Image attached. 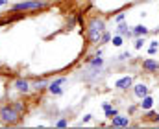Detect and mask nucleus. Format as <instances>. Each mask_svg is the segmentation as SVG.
Instances as JSON below:
<instances>
[{
	"label": "nucleus",
	"mask_w": 159,
	"mask_h": 129,
	"mask_svg": "<svg viewBox=\"0 0 159 129\" xmlns=\"http://www.w3.org/2000/svg\"><path fill=\"white\" fill-rule=\"evenodd\" d=\"M132 83H133L132 76H124V78H120V79L115 81V89H119V91H126V89L132 87Z\"/></svg>",
	"instance_id": "20e7f679"
},
{
	"label": "nucleus",
	"mask_w": 159,
	"mask_h": 129,
	"mask_svg": "<svg viewBox=\"0 0 159 129\" xmlns=\"http://www.w3.org/2000/svg\"><path fill=\"white\" fill-rule=\"evenodd\" d=\"M46 6V0H31V2H19L13 6V11H24V9H41Z\"/></svg>",
	"instance_id": "7ed1b4c3"
},
{
	"label": "nucleus",
	"mask_w": 159,
	"mask_h": 129,
	"mask_svg": "<svg viewBox=\"0 0 159 129\" xmlns=\"http://www.w3.org/2000/svg\"><path fill=\"white\" fill-rule=\"evenodd\" d=\"M128 57H132V55H130V52H124V54H120V57H119V59H120V61H124V59H128Z\"/></svg>",
	"instance_id": "a211bd4d"
},
{
	"label": "nucleus",
	"mask_w": 159,
	"mask_h": 129,
	"mask_svg": "<svg viewBox=\"0 0 159 129\" xmlns=\"http://www.w3.org/2000/svg\"><path fill=\"white\" fill-rule=\"evenodd\" d=\"M104 31H106V22L102 18H93L89 24V39L93 42H100Z\"/></svg>",
	"instance_id": "f257e3e1"
},
{
	"label": "nucleus",
	"mask_w": 159,
	"mask_h": 129,
	"mask_svg": "<svg viewBox=\"0 0 159 129\" xmlns=\"http://www.w3.org/2000/svg\"><path fill=\"white\" fill-rule=\"evenodd\" d=\"M61 83H65V78H57L56 81H52V83L48 85V89H50V92H52V94H56V96H61V94H63V89L59 87Z\"/></svg>",
	"instance_id": "39448f33"
},
{
	"label": "nucleus",
	"mask_w": 159,
	"mask_h": 129,
	"mask_svg": "<svg viewBox=\"0 0 159 129\" xmlns=\"http://www.w3.org/2000/svg\"><path fill=\"white\" fill-rule=\"evenodd\" d=\"M122 20H124V13H120V15L117 17V22H122Z\"/></svg>",
	"instance_id": "4be33fe9"
},
{
	"label": "nucleus",
	"mask_w": 159,
	"mask_h": 129,
	"mask_svg": "<svg viewBox=\"0 0 159 129\" xmlns=\"http://www.w3.org/2000/svg\"><path fill=\"white\" fill-rule=\"evenodd\" d=\"M102 107H104V111H106V109H109V107H111V103H109V102H104V103H102Z\"/></svg>",
	"instance_id": "412c9836"
},
{
	"label": "nucleus",
	"mask_w": 159,
	"mask_h": 129,
	"mask_svg": "<svg viewBox=\"0 0 159 129\" xmlns=\"http://www.w3.org/2000/svg\"><path fill=\"white\" fill-rule=\"evenodd\" d=\"M117 31H119V35H122V37H132V35H133V30L130 31L126 24H120V26L117 28Z\"/></svg>",
	"instance_id": "9d476101"
},
{
	"label": "nucleus",
	"mask_w": 159,
	"mask_h": 129,
	"mask_svg": "<svg viewBox=\"0 0 159 129\" xmlns=\"http://www.w3.org/2000/svg\"><path fill=\"white\" fill-rule=\"evenodd\" d=\"M143 68L148 70V72H157L159 70V63L154 61V59H144L143 61Z\"/></svg>",
	"instance_id": "0eeeda50"
},
{
	"label": "nucleus",
	"mask_w": 159,
	"mask_h": 129,
	"mask_svg": "<svg viewBox=\"0 0 159 129\" xmlns=\"http://www.w3.org/2000/svg\"><path fill=\"white\" fill-rule=\"evenodd\" d=\"M15 87H17V91H20V92H30V83H28L26 79H17V81H15Z\"/></svg>",
	"instance_id": "1a4fd4ad"
},
{
	"label": "nucleus",
	"mask_w": 159,
	"mask_h": 129,
	"mask_svg": "<svg viewBox=\"0 0 159 129\" xmlns=\"http://www.w3.org/2000/svg\"><path fill=\"white\" fill-rule=\"evenodd\" d=\"M65 126H67V120H59L57 122V127H65Z\"/></svg>",
	"instance_id": "aec40b11"
},
{
	"label": "nucleus",
	"mask_w": 159,
	"mask_h": 129,
	"mask_svg": "<svg viewBox=\"0 0 159 129\" xmlns=\"http://www.w3.org/2000/svg\"><path fill=\"white\" fill-rule=\"evenodd\" d=\"M13 107H15V109H17L19 113H20V111L24 109V105H22V103H13Z\"/></svg>",
	"instance_id": "6ab92c4d"
},
{
	"label": "nucleus",
	"mask_w": 159,
	"mask_h": 129,
	"mask_svg": "<svg viewBox=\"0 0 159 129\" xmlns=\"http://www.w3.org/2000/svg\"><path fill=\"white\" fill-rule=\"evenodd\" d=\"M4 4H7V0H0V6H4Z\"/></svg>",
	"instance_id": "b1692460"
},
{
	"label": "nucleus",
	"mask_w": 159,
	"mask_h": 129,
	"mask_svg": "<svg viewBox=\"0 0 159 129\" xmlns=\"http://www.w3.org/2000/svg\"><path fill=\"white\" fill-rule=\"evenodd\" d=\"M143 44H144V35H141V37L135 41V48H143Z\"/></svg>",
	"instance_id": "2eb2a0df"
},
{
	"label": "nucleus",
	"mask_w": 159,
	"mask_h": 129,
	"mask_svg": "<svg viewBox=\"0 0 159 129\" xmlns=\"http://www.w3.org/2000/svg\"><path fill=\"white\" fill-rule=\"evenodd\" d=\"M152 105H154L152 96H144V98H143V102H141V107H143L144 111H148V109H152Z\"/></svg>",
	"instance_id": "9b49d317"
},
{
	"label": "nucleus",
	"mask_w": 159,
	"mask_h": 129,
	"mask_svg": "<svg viewBox=\"0 0 159 129\" xmlns=\"http://www.w3.org/2000/svg\"><path fill=\"white\" fill-rule=\"evenodd\" d=\"M107 41H109V33H106V31H104V33H102V39H100V42H107Z\"/></svg>",
	"instance_id": "f3484780"
},
{
	"label": "nucleus",
	"mask_w": 159,
	"mask_h": 129,
	"mask_svg": "<svg viewBox=\"0 0 159 129\" xmlns=\"http://www.w3.org/2000/svg\"><path fill=\"white\" fill-rule=\"evenodd\" d=\"M119 113H117V109H113V107H109V109H106V116L107 118H115Z\"/></svg>",
	"instance_id": "ddd939ff"
},
{
	"label": "nucleus",
	"mask_w": 159,
	"mask_h": 129,
	"mask_svg": "<svg viewBox=\"0 0 159 129\" xmlns=\"http://www.w3.org/2000/svg\"><path fill=\"white\" fill-rule=\"evenodd\" d=\"M113 44H115V46H120V44H122V35H115V37H113Z\"/></svg>",
	"instance_id": "4468645a"
},
{
	"label": "nucleus",
	"mask_w": 159,
	"mask_h": 129,
	"mask_svg": "<svg viewBox=\"0 0 159 129\" xmlns=\"http://www.w3.org/2000/svg\"><path fill=\"white\" fill-rule=\"evenodd\" d=\"M156 120H157V122H159V115H157V118H156Z\"/></svg>",
	"instance_id": "393cba45"
},
{
	"label": "nucleus",
	"mask_w": 159,
	"mask_h": 129,
	"mask_svg": "<svg viewBox=\"0 0 159 129\" xmlns=\"http://www.w3.org/2000/svg\"><path fill=\"white\" fill-rule=\"evenodd\" d=\"M146 33H148V28H146V26H143V24H139V26H135V28H133V35H137V37L146 35Z\"/></svg>",
	"instance_id": "f8f14e48"
},
{
	"label": "nucleus",
	"mask_w": 159,
	"mask_h": 129,
	"mask_svg": "<svg viewBox=\"0 0 159 129\" xmlns=\"http://www.w3.org/2000/svg\"><path fill=\"white\" fill-rule=\"evenodd\" d=\"M156 52H157V48H152V46H150V50H148V54H150V55H154Z\"/></svg>",
	"instance_id": "5701e85b"
},
{
	"label": "nucleus",
	"mask_w": 159,
	"mask_h": 129,
	"mask_svg": "<svg viewBox=\"0 0 159 129\" xmlns=\"http://www.w3.org/2000/svg\"><path fill=\"white\" fill-rule=\"evenodd\" d=\"M44 85H46V81H44V79H39V81L35 83V89H44Z\"/></svg>",
	"instance_id": "dca6fc26"
},
{
	"label": "nucleus",
	"mask_w": 159,
	"mask_h": 129,
	"mask_svg": "<svg viewBox=\"0 0 159 129\" xmlns=\"http://www.w3.org/2000/svg\"><path fill=\"white\" fill-rule=\"evenodd\" d=\"M0 120L4 122V124H17V120H19V111L11 105H6V107H2L0 109Z\"/></svg>",
	"instance_id": "f03ea898"
},
{
	"label": "nucleus",
	"mask_w": 159,
	"mask_h": 129,
	"mask_svg": "<svg viewBox=\"0 0 159 129\" xmlns=\"http://www.w3.org/2000/svg\"><path fill=\"white\" fill-rule=\"evenodd\" d=\"M133 92H135V96L137 98H144V96H148V87L144 85V83H139V85H135L133 87Z\"/></svg>",
	"instance_id": "6e6552de"
},
{
	"label": "nucleus",
	"mask_w": 159,
	"mask_h": 129,
	"mask_svg": "<svg viewBox=\"0 0 159 129\" xmlns=\"http://www.w3.org/2000/svg\"><path fill=\"white\" fill-rule=\"evenodd\" d=\"M111 126L113 127H128L130 126V118L122 116V115H117L115 118H111Z\"/></svg>",
	"instance_id": "423d86ee"
}]
</instances>
